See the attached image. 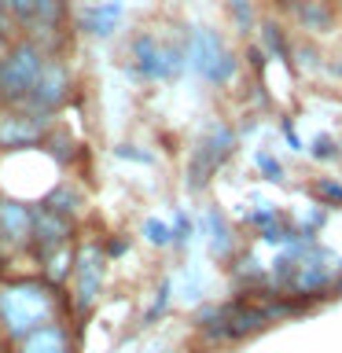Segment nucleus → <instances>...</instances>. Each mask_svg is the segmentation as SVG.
Segmentation results:
<instances>
[{"instance_id": "1", "label": "nucleus", "mask_w": 342, "mask_h": 353, "mask_svg": "<svg viewBox=\"0 0 342 353\" xmlns=\"http://www.w3.org/2000/svg\"><path fill=\"white\" fill-rule=\"evenodd\" d=\"M48 320L74 324L66 287H52L41 272H4L0 276V342L11 346Z\"/></svg>"}, {"instance_id": "2", "label": "nucleus", "mask_w": 342, "mask_h": 353, "mask_svg": "<svg viewBox=\"0 0 342 353\" xmlns=\"http://www.w3.org/2000/svg\"><path fill=\"white\" fill-rule=\"evenodd\" d=\"M107 254L96 232H88L85 225L77 228L74 239V265H70V280H66V298L74 309V324L85 327L88 320L99 313L107 291Z\"/></svg>"}, {"instance_id": "3", "label": "nucleus", "mask_w": 342, "mask_h": 353, "mask_svg": "<svg viewBox=\"0 0 342 353\" xmlns=\"http://www.w3.org/2000/svg\"><path fill=\"white\" fill-rule=\"evenodd\" d=\"M184 66L195 70L206 85H228L239 70L236 52H228V44L221 41L217 30L210 26H192L184 41Z\"/></svg>"}, {"instance_id": "4", "label": "nucleus", "mask_w": 342, "mask_h": 353, "mask_svg": "<svg viewBox=\"0 0 342 353\" xmlns=\"http://www.w3.org/2000/svg\"><path fill=\"white\" fill-rule=\"evenodd\" d=\"M44 52L33 41H19L0 55V103L4 107H22L30 99L33 81L44 70Z\"/></svg>"}, {"instance_id": "5", "label": "nucleus", "mask_w": 342, "mask_h": 353, "mask_svg": "<svg viewBox=\"0 0 342 353\" xmlns=\"http://www.w3.org/2000/svg\"><path fill=\"white\" fill-rule=\"evenodd\" d=\"M232 154H236V129L225 125V121H217V125H210L199 143L192 148V159H188V170H184V188L188 192H203V188L214 181V173L225 165Z\"/></svg>"}, {"instance_id": "6", "label": "nucleus", "mask_w": 342, "mask_h": 353, "mask_svg": "<svg viewBox=\"0 0 342 353\" xmlns=\"http://www.w3.org/2000/svg\"><path fill=\"white\" fill-rule=\"evenodd\" d=\"M77 221L55 214V210L41 206V203H30V243H26V254L22 258H30L33 272H37V265L48 258V254H55L59 247H70V243L77 239Z\"/></svg>"}, {"instance_id": "7", "label": "nucleus", "mask_w": 342, "mask_h": 353, "mask_svg": "<svg viewBox=\"0 0 342 353\" xmlns=\"http://www.w3.org/2000/svg\"><path fill=\"white\" fill-rule=\"evenodd\" d=\"M129 59L132 70L143 81H177L184 74V48H173V44H162L151 33H137L129 44Z\"/></svg>"}, {"instance_id": "8", "label": "nucleus", "mask_w": 342, "mask_h": 353, "mask_svg": "<svg viewBox=\"0 0 342 353\" xmlns=\"http://www.w3.org/2000/svg\"><path fill=\"white\" fill-rule=\"evenodd\" d=\"M48 121L44 114H33L26 107H8L0 110V151L4 154H22L41 148L48 137Z\"/></svg>"}, {"instance_id": "9", "label": "nucleus", "mask_w": 342, "mask_h": 353, "mask_svg": "<svg viewBox=\"0 0 342 353\" xmlns=\"http://www.w3.org/2000/svg\"><path fill=\"white\" fill-rule=\"evenodd\" d=\"M8 353H77L81 350V327L66 324V320H48V324L33 327L30 335L4 346Z\"/></svg>"}, {"instance_id": "10", "label": "nucleus", "mask_w": 342, "mask_h": 353, "mask_svg": "<svg viewBox=\"0 0 342 353\" xmlns=\"http://www.w3.org/2000/svg\"><path fill=\"white\" fill-rule=\"evenodd\" d=\"M195 228H199V236H203L206 250H210V258H214L217 265H228V261L239 254V236H236V225L228 221V214H225L221 206L210 203V206L199 210Z\"/></svg>"}, {"instance_id": "11", "label": "nucleus", "mask_w": 342, "mask_h": 353, "mask_svg": "<svg viewBox=\"0 0 342 353\" xmlns=\"http://www.w3.org/2000/svg\"><path fill=\"white\" fill-rule=\"evenodd\" d=\"M30 243V203L0 195V258H19Z\"/></svg>"}, {"instance_id": "12", "label": "nucleus", "mask_w": 342, "mask_h": 353, "mask_svg": "<svg viewBox=\"0 0 342 353\" xmlns=\"http://www.w3.org/2000/svg\"><path fill=\"white\" fill-rule=\"evenodd\" d=\"M121 19H125V4H121V0H92L88 8L77 11V30H81L85 37L107 41V37H114Z\"/></svg>"}, {"instance_id": "13", "label": "nucleus", "mask_w": 342, "mask_h": 353, "mask_svg": "<svg viewBox=\"0 0 342 353\" xmlns=\"http://www.w3.org/2000/svg\"><path fill=\"white\" fill-rule=\"evenodd\" d=\"M37 203L55 210V214H63V217H70V221H77V225H81V217H85V192L77 188V181H70V176H59Z\"/></svg>"}, {"instance_id": "14", "label": "nucleus", "mask_w": 342, "mask_h": 353, "mask_svg": "<svg viewBox=\"0 0 342 353\" xmlns=\"http://www.w3.org/2000/svg\"><path fill=\"white\" fill-rule=\"evenodd\" d=\"M173 280V302H184V305H203V294H206V272L199 265H181V272L170 276Z\"/></svg>"}, {"instance_id": "15", "label": "nucleus", "mask_w": 342, "mask_h": 353, "mask_svg": "<svg viewBox=\"0 0 342 353\" xmlns=\"http://www.w3.org/2000/svg\"><path fill=\"white\" fill-rule=\"evenodd\" d=\"M170 309H173V280L170 276H162L159 283H154V291L148 298V309L140 313V331H151V327H159L165 316H170Z\"/></svg>"}, {"instance_id": "16", "label": "nucleus", "mask_w": 342, "mask_h": 353, "mask_svg": "<svg viewBox=\"0 0 342 353\" xmlns=\"http://www.w3.org/2000/svg\"><path fill=\"white\" fill-rule=\"evenodd\" d=\"M70 265H74V243H70V247H59L55 254H48V258L37 265V272L52 287H66V280H70Z\"/></svg>"}, {"instance_id": "17", "label": "nucleus", "mask_w": 342, "mask_h": 353, "mask_svg": "<svg viewBox=\"0 0 342 353\" xmlns=\"http://www.w3.org/2000/svg\"><path fill=\"white\" fill-rule=\"evenodd\" d=\"M140 239L148 243L151 250H173V232H170V217L148 214L140 221Z\"/></svg>"}, {"instance_id": "18", "label": "nucleus", "mask_w": 342, "mask_h": 353, "mask_svg": "<svg viewBox=\"0 0 342 353\" xmlns=\"http://www.w3.org/2000/svg\"><path fill=\"white\" fill-rule=\"evenodd\" d=\"M170 232H173V250L177 254H188V250H192V243H195V236H199L195 217L188 214L184 206H177L173 217H170Z\"/></svg>"}, {"instance_id": "19", "label": "nucleus", "mask_w": 342, "mask_h": 353, "mask_svg": "<svg viewBox=\"0 0 342 353\" xmlns=\"http://www.w3.org/2000/svg\"><path fill=\"white\" fill-rule=\"evenodd\" d=\"M261 52L291 66V44H287L283 30L276 26V22H261Z\"/></svg>"}, {"instance_id": "20", "label": "nucleus", "mask_w": 342, "mask_h": 353, "mask_svg": "<svg viewBox=\"0 0 342 353\" xmlns=\"http://www.w3.org/2000/svg\"><path fill=\"white\" fill-rule=\"evenodd\" d=\"M294 11H298V19H302L309 30H331V22H335L331 8L320 4V0H294Z\"/></svg>"}, {"instance_id": "21", "label": "nucleus", "mask_w": 342, "mask_h": 353, "mask_svg": "<svg viewBox=\"0 0 342 353\" xmlns=\"http://www.w3.org/2000/svg\"><path fill=\"white\" fill-rule=\"evenodd\" d=\"M309 192H313V199L320 206L342 210V181H335V176H320V181L309 184Z\"/></svg>"}, {"instance_id": "22", "label": "nucleus", "mask_w": 342, "mask_h": 353, "mask_svg": "<svg viewBox=\"0 0 342 353\" xmlns=\"http://www.w3.org/2000/svg\"><path fill=\"white\" fill-rule=\"evenodd\" d=\"M99 243H103L107 261H121L132 250V236H129V232H110V236H99Z\"/></svg>"}, {"instance_id": "23", "label": "nucleus", "mask_w": 342, "mask_h": 353, "mask_svg": "<svg viewBox=\"0 0 342 353\" xmlns=\"http://www.w3.org/2000/svg\"><path fill=\"white\" fill-rule=\"evenodd\" d=\"M254 165L261 170V176L269 184H283V162L276 159L272 151H258V154H254Z\"/></svg>"}, {"instance_id": "24", "label": "nucleus", "mask_w": 342, "mask_h": 353, "mask_svg": "<svg viewBox=\"0 0 342 353\" xmlns=\"http://www.w3.org/2000/svg\"><path fill=\"white\" fill-rule=\"evenodd\" d=\"M309 154H313L316 162H335L342 154V148L328 137V132H320V137H313V143H309Z\"/></svg>"}, {"instance_id": "25", "label": "nucleus", "mask_w": 342, "mask_h": 353, "mask_svg": "<svg viewBox=\"0 0 342 353\" xmlns=\"http://www.w3.org/2000/svg\"><path fill=\"white\" fill-rule=\"evenodd\" d=\"M114 159L137 162V165H154V154L143 151V148H137V143H118V148H114Z\"/></svg>"}, {"instance_id": "26", "label": "nucleus", "mask_w": 342, "mask_h": 353, "mask_svg": "<svg viewBox=\"0 0 342 353\" xmlns=\"http://www.w3.org/2000/svg\"><path fill=\"white\" fill-rule=\"evenodd\" d=\"M232 15H236V26L247 33L254 26V11H250V0H232Z\"/></svg>"}, {"instance_id": "27", "label": "nucleus", "mask_w": 342, "mask_h": 353, "mask_svg": "<svg viewBox=\"0 0 342 353\" xmlns=\"http://www.w3.org/2000/svg\"><path fill=\"white\" fill-rule=\"evenodd\" d=\"M280 132H283V140L291 143V151H305V143H302V137H298V129H294V121H291V118H283V121H280Z\"/></svg>"}, {"instance_id": "28", "label": "nucleus", "mask_w": 342, "mask_h": 353, "mask_svg": "<svg viewBox=\"0 0 342 353\" xmlns=\"http://www.w3.org/2000/svg\"><path fill=\"white\" fill-rule=\"evenodd\" d=\"M247 59H250L254 70H265V59H269V55H265V52L258 48V44H250V48H247Z\"/></svg>"}, {"instance_id": "29", "label": "nucleus", "mask_w": 342, "mask_h": 353, "mask_svg": "<svg viewBox=\"0 0 342 353\" xmlns=\"http://www.w3.org/2000/svg\"><path fill=\"white\" fill-rule=\"evenodd\" d=\"M143 353H165V342H151V346H143Z\"/></svg>"}, {"instance_id": "30", "label": "nucleus", "mask_w": 342, "mask_h": 353, "mask_svg": "<svg viewBox=\"0 0 342 353\" xmlns=\"http://www.w3.org/2000/svg\"><path fill=\"white\" fill-rule=\"evenodd\" d=\"M177 353H210V346H184V350H177Z\"/></svg>"}, {"instance_id": "31", "label": "nucleus", "mask_w": 342, "mask_h": 353, "mask_svg": "<svg viewBox=\"0 0 342 353\" xmlns=\"http://www.w3.org/2000/svg\"><path fill=\"white\" fill-rule=\"evenodd\" d=\"M4 272H8V269H4V258H0V276H4Z\"/></svg>"}, {"instance_id": "32", "label": "nucleus", "mask_w": 342, "mask_h": 353, "mask_svg": "<svg viewBox=\"0 0 342 353\" xmlns=\"http://www.w3.org/2000/svg\"><path fill=\"white\" fill-rule=\"evenodd\" d=\"M0 44H4V37H0Z\"/></svg>"}]
</instances>
